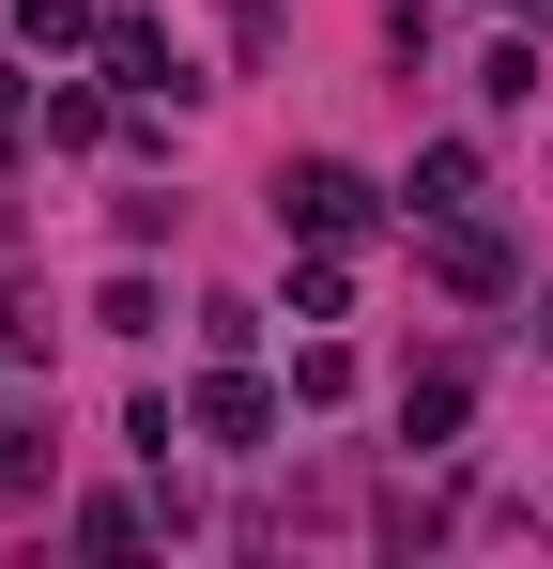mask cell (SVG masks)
Here are the masks:
<instances>
[{
	"mask_svg": "<svg viewBox=\"0 0 553 569\" xmlns=\"http://www.w3.org/2000/svg\"><path fill=\"white\" fill-rule=\"evenodd\" d=\"M431 278L492 308V292H507V231H476V216H431Z\"/></svg>",
	"mask_w": 553,
	"mask_h": 569,
	"instance_id": "3957f363",
	"label": "cell"
},
{
	"mask_svg": "<svg viewBox=\"0 0 553 569\" xmlns=\"http://www.w3.org/2000/svg\"><path fill=\"white\" fill-rule=\"evenodd\" d=\"M369 216H384V200H369V170H339V154H292V170H276V231H308V247H354Z\"/></svg>",
	"mask_w": 553,
	"mask_h": 569,
	"instance_id": "6da1fadb",
	"label": "cell"
},
{
	"mask_svg": "<svg viewBox=\"0 0 553 569\" xmlns=\"http://www.w3.org/2000/svg\"><path fill=\"white\" fill-rule=\"evenodd\" d=\"M184 431H200V447H262V431H276V385H262V370H215Z\"/></svg>",
	"mask_w": 553,
	"mask_h": 569,
	"instance_id": "7a4b0ae2",
	"label": "cell"
},
{
	"mask_svg": "<svg viewBox=\"0 0 553 569\" xmlns=\"http://www.w3.org/2000/svg\"><path fill=\"white\" fill-rule=\"evenodd\" d=\"M0 186H16V78H0Z\"/></svg>",
	"mask_w": 553,
	"mask_h": 569,
	"instance_id": "7c38bea8",
	"label": "cell"
},
{
	"mask_svg": "<svg viewBox=\"0 0 553 569\" xmlns=\"http://www.w3.org/2000/svg\"><path fill=\"white\" fill-rule=\"evenodd\" d=\"M415 216H476V139H431L415 154Z\"/></svg>",
	"mask_w": 553,
	"mask_h": 569,
	"instance_id": "8992f818",
	"label": "cell"
},
{
	"mask_svg": "<svg viewBox=\"0 0 553 569\" xmlns=\"http://www.w3.org/2000/svg\"><path fill=\"white\" fill-rule=\"evenodd\" d=\"M139 539H154L139 492H92V508H78V555H139Z\"/></svg>",
	"mask_w": 553,
	"mask_h": 569,
	"instance_id": "ba28073f",
	"label": "cell"
},
{
	"mask_svg": "<svg viewBox=\"0 0 553 569\" xmlns=\"http://www.w3.org/2000/svg\"><path fill=\"white\" fill-rule=\"evenodd\" d=\"M0 355H16V339H0Z\"/></svg>",
	"mask_w": 553,
	"mask_h": 569,
	"instance_id": "9a60e30c",
	"label": "cell"
},
{
	"mask_svg": "<svg viewBox=\"0 0 553 569\" xmlns=\"http://www.w3.org/2000/svg\"><path fill=\"white\" fill-rule=\"evenodd\" d=\"M31 477H47V447H31V431H0V492H31Z\"/></svg>",
	"mask_w": 553,
	"mask_h": 569,
	"instance_id": "8fae6325",
	"label": "cell"
},
{
	"mask_svg": "<svg viewBox=\"0 0 553 569\" xmlns=\"http://www.w3.org/2000/svg\"><path fill=\"white\" fill-rule=\"evenodd\" d=\"M523 31H553V0H523Z\"/></svg>",
	"mask_w": 553,
	"mask_h": 569,
	"instance_id": "4fadbf2b",
	"label": "cell"
},
{
	"mask_svg": "<svg viewBox=\"0 0 553 569\" xmlns=\"http://www.w3.org/2000/svg\"><path fill=\"white\" fill-rule=\"evenodd\" d=\"M47 139H62V154H78V139H108V93H92V78H62V93H47Z\"/></svg>",
	"mask_w": 553,
	"mask_h": 569,
	"instance_id": "30bf717a",
	"label": "cell"
},
{
	"mask_svg": "<svg viewBox=\"0 0 553 569\" xmlns=\"http://www.w3.org/2000/svg\"><path fill=\"white\" fill-rule=\"evenodd\" d=\"M539 355H553V292H539Z\"/></svg>",
	"mask_w": 553,
	"mask_h": 569,
	"instance_id": "5bb4252c",
	"label": "cell"
},
{
	"mask_svg": "<svg viewBox=\"0 0 553 569\" xmlns=\"http://www.w3.org/2000/svg\"><path fill=\"white\" fill-rule=\"evenodd\" d=\"M461 416H476V385H461V370H415V400H400V431H415V447H446Z\"/></svg>",
	"mask_w": 553,
	"mask_h": 569,
	"instance_id": "52a82bcc",
	"label": "cell"
},
{
	"mask_svg": "<svg viewBox=\"0 0 553 569\" xmlns=\"http://www.w3.org/2000/svg\"><path fill=\"white\" fill-rule=\"evenodd\" d=\"M339 308H354V262L308 247V262H292V323H339Z\"/></svg>",
	"mask_w": 553,
	"mask_h": 569,
	"instance_id": "9c48e42d",
	"label": "cell"
},
{
	"mask_svg": "<svg viewBox=\"0 0 553 569\" xmlns=\"http://www.w3.org/2000/svg\"><path fill=\"white\" fill-rule=\"evenodd\" d=\"M0 31H16V62H62V47H108V16H92V0H0Z\"/></svg>",
	"mask_w": 553,
	"mask_h": 569,
	"instance_id": "277c9868",
	"label": "cell"
},
{
	"mask_svg": "<svg viewBox=\"0 0 553 569\" xmlns=\"http://www.w3.org/2000/svg\"><path fill=\"white\" fill-rule=\"evenodd\" d=\"M92 62H108L123 93H170V78H184V62H170V31H154V16H108V47H92Z\"/></svg>",
	"mask_w": 553,
	"mask_h": 569,
	"instance_id": "5b68a950",
	"label": "cell"
}]
</instances>
